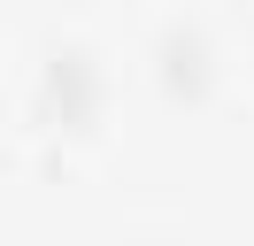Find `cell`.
<instances>
[{"mask_svg": "<svg viewBox=\"0 0 254 246\" xmlns=\"http://www.w3.org/2000/svg\"><path fill=\"white\" fill-rule=\"evenodd\" d=\"M39 108H47L54 123H93V108H100V62H93V46H54V62H47V77H39Z\"/></svg>", "mask_w": 254, "mask_h": 246, "instance_id": "cell-1", "label": "cell"}, {"mask_svg": "<svg viewBox=\"0 0 254 246\" xmlns=\"http://www.w3.org/2000/svg\"><path fill=\"white\" fill-rule=\"evenodd\" d=\"M208 31H200V15H170L162 23V77H177V85H200L208 77Z\"/></svg>", "mask_w": 254, "mask_h": 246, "instance_id": "cell-2", "label": "cell"}]
</instances>
